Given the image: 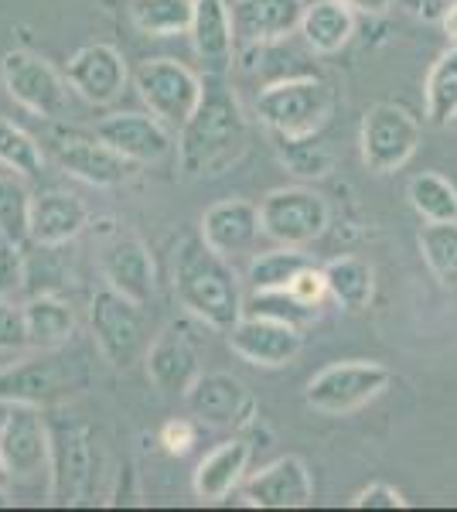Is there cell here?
<instances>
[{"instance_id":"1","label":"cell","mask_w":457,"mask_h":512,"mask_svg":"<svg viewBox=\"0 0 457 512\" xmlns=\"http://www.w3.org/2000/svg\"><path fill=\"white\" fill-rule=\"evenodd\" d=\"M249 147V123L232 89L219 79H205L198 110L185 120L178 134V164L188 178L226 175L243 161Z\"/></svg>"},{"instance_id":"2","label":"cell","mask_w":457,"mask_h":512,"mask_svg":"<svg viewBox=\"0 0 457 512\" xmlns=\"http://www.w3.org/2000/svg\"><path fill=\"white\" fill-rule=\"evenodd\" d=\"M174 294L181 308L215 332H229L246 315L239 277L222 253L198 236H185L174 250Z\"/></svg>"},{"instance_id":"3","label":"cell","mask_w":457,"mask_h":512,"mask_svg":"<svg viewBox=\"0 0 457 512\" xmlns=\"http://www.w3.org/2000/svg\"><path fill=\"white\" fill-rule=\"evenodd\" d=\"M86 362L69 359L62 349H38V355L0 369V403H24V407L52 410L69 396L86 390Z\"/></svg>"},{"instance_id":"4","label":"cell","mask_w":457,"mask_h":512,"mask_svg":"<svg viewBox=\"0 0 457 512\" xmlns=\"http://www.w3.org/2000/svg\"><path fill=\"white\" fill-rule=\"evenodd\" d=\"M48 502L52 506H79L93 492L96 478V444L93 427L76 414L48 417Z\"/></svg>"},{"instance_id":"5","label":"cell","mask_w":457,"mask_h":512,"mask_svg":"<svg viewBox=\"0 0 457 512\" xmlns=\"http://www.w3.org/2000/svg\"><path fill=\"white\" fill-rule=\"evenodd\" d=\"M335 110V93L324 79L297 76L280 79L260 89L256 96V117L280 137H311L328 123Z\"/></svg>"},{"instance_id":"6","label":"cell","mask_w":457,"mask_h":512,"mask_svg":"<svg viewBox=\"0 0 457 512\" xmlns=\"http://www.w3.org/2000/svg\"><path fill=\"white\" fill-rule=\"evenodd\" d=\"M389 386V369L372 359H348L335 362V366L321 369L318 376L307 383L304 400L311 410L328 417H345L365 407L369 400Z\"/></svg>"},{"instance_id":"7","label":"cell","mask_w":457,"mask_h":512,"mask_svg":"<svg viewBox=\"0 0 457 512\" xmlns=\"http://www.w3.org/2000/svg\"><path fill=\"white\" fill-rule=\"evenodd\" d=\"M362 161L376 175H393L420 147V123L396 103H376L362 117Z\"/></svg>"},{"instance_id":"8","label":"cell","mask_w":457,"mask_h":512,"mask_svg":"<svg viewBox=\"0 0 457 512\" xmlns=\"http://www.w3.org/2000/svg\"><path fill=\"white\" fill-rule=\"evenodd\" d=\"M137 93L147 103L154 117H161L168 127H185V120L198 110L205 93L202 76L188 69V65L174 59H147L134 72Z\"/></svg>"},{"instance_id":"9","label":"cell","mask_w":457,"mask_h":512,"mask_svg":"<svg viewBox=\"0 0 457 512\" xmlns=\"http://www.w3.org/2000/svg\"><path fill=\"white\" fill-rule=\"evenodd\" d=\"M0 79H4L7 96L28 113L41 120H55L65 113V99H69V86L65 76L41 55L28 52V48H14L0 62Z\"/></svg>"},{"instance_id":"10","label":"cell","mask_w":457,"mask_h":512,"mask_svg":"<svg viewBox=\"0 0 457 512\" xmlns=\"http://www.w3.org/2000/svg\"><path fill=\"white\" fill-rule=\"evenodd\" d=\"M89 328H93L99 355L110 366H130L144 345V304L130 301L113 287H103L89 301Z\"/></svg>"},{"instance_id":"11","label":"cell","mask_w":457,"mask_h":512,"mask_svg":"<svg viewBox=\"0 0 457 512\" xmlns=\"http://www.w3.org/2000/svg\"><path fill=\"white\" fill-rule=\"evenodd\" d=\"M263 236H270L280 246H301L314 243L328 229V202L311 192V188H273L260 202Z\"/></svg>"},{"instance_id":"12","label":"cell","mask_w":457,"mask_h":512,"mask_svg":"<svg viewBox=\"0 0 457 512\" xmlns=\"http://www.w3.org/2000/svg\"><path fill=\"white\" fill-rule=\"evenodd\" d=\"M48 417L38 407L11 403V410L0 420V465L11 482H38L48 475Z\"/></svg>"},{"instance_id":"13","label":"cell","mask_w":457,"mask_h":512,"mask_svg":"<svg viewBox=\"0 0 457 512\" xmlns=\"http://www.w3.org/2000/svg\"><path fill=\"white\" fill-rule=\"evenodd\" d=\"M55 161L65 175L86 181L96 188H116L134 175V161H127L120 151H113L106 140L96 134H79V130H58L52 137Z\"/></svg>"},{"instance_id":"14","label":"cell","mask_w":457,"mask_h":512,"mask_svg":"<svg viewBox=\"0 0 457 512\" xmlns=\"http://www.w3.org/2000/svg\"><path fill=\"white\" fill-rule=\"evenodd\" d=\"M185 403L191 417L219 431H239L256 417V396L232 373H202L185 393Z\"/></svg>"},{"instance_id":"15","label":"cell","mask_w":457,"mask_h":512,"mask_svg":"<svg viewBox=\"0 0 457 512\" xmlns=\"http://www.w3.org/2000/svg\"><path fill=\"white\" fill-rule=\"evenodd\" d=\"M229 349L246 359L249 366H263V369H277L297 359L304 345V335L297 325L267 315H243L236 325L226 332Z\"/></svg>"},{"instance_id":"16","label":"cell","mask_w":457,"mask_h":512,"mask_svg":"<svg viewBox=\"0 0 457 512\" xmlns=\"http://www.w3.org/2000/svg\"><path fill=\"white\" fill-rule=\"evenodd\" d=\"M96 137L134 164H161L174 151L168 123L154 113H110L96 123Z\"/></svg>"},{"instance_id":"17","label":"cell","mask_w":457,"mask_h":512,"mask_svg":"<svg viewBox=\"0 0 457 512\" xmlns=\"http://www.w3.org/2000/svg\"><path fill=\"white\" fill-rule=\"evenodd\" d=\"M243 499L256 509H307L314 502V478L297 454H284L246 478Z\"/></svg>"},{"instance_id":"18","label":"cell","mask_w":457,"mask_h":512,"mask_svg":"<svg viewBox=\"0 0 457 512\" xmlns=\"http://www.w3.org/2000/svg\"><path fill=\"white\" fill-rule=\"evenodd\" d=\"M127 62L113 45H86L65 65V79L93 106H110L127 89Z\"/></svg>"},{"instance_id":"19","label":"cell","mask_w":457,"mask_h":512,"mask_svg":"<svg viewBox=\"0 0 457 512\" xmlns=\"http://www.w3.org/2000/svg\"><path fill=\"white\" fill-rule=\"evenodd\" d=\"M99 274H103L106 287L120 291L123 297L137 304H151L154 297V260L151 250L144 246V239L123 233L110 239L99 253Z\"/></svg>"},{"instance_id":"20","label":"cell","mask_w":457,"mask_h":512,"mask_svg":"<svg viewBox=\"0 0 457 512\" xmlns=\"http://www.w3.org/2000/svg\"><path fill=\"white\" fill-rule=\"evenodd\" d=\"M147 376L161 393L185 396L195 379L202 376L198 366V345L185 325H168L147 349Z\"/></svg>"},{"instance_id":"21","label":"cell","mask_w":457,"mask_h":512,"mask_svg":"<svg viewBox=\"0 0 457 512\" xmlns=\"http://www.w3.org/2000/svg\"><path fill=\"white\" fill-rule=\"evenodd\" d=\"M260 233V205L246 202V198H222V202L209 205L202 216V239L226 260L253 250Z\"/></svg>"},{"instance_id":"22","label":"cell","mask_w":457,"mask_h":512,"mask_svg":"<svg viewBox=\"0 0 457 512\" xmlns=\"http://www.w3.org/2000/svg\"><path fill=\"white\" fill-rule=\"evenodd\" d=\"M304 0H236L232 28L243 45H273L294 35L304 21Z\"/></svg>"},{"instance_id":"23","label":"cell","mask_w":457,"mask_h":512,"mask_svg":"<svg viewBox=\"0 0 457 512\" xmlns=\"http://www.w3.org/2000/svg\"><path fill=\"white\" fill-rule=\"evenodd\" d=\"M89 226V209L72 192H41L31 198V243L58 250Z\"/></svg>"},{"instance_id":"24","label":"cell","mask_w":457,"mask_h":512,"mask_svg":"<svg viewBox=\"0 0 457 512\" xmlns=\"http://www.w3.org/2000/svg\"><path fill=\"white\" fill-rule=\"evenodd\" d=\"M191 48L212 76H222L236 52V28H232V7L226 0H195L188 28Z\"/></svg>"},{"instance_id":"25","label":"cell","mask_w":457,"mask_h":512,"mask_svg":"<svg viewBox=\"0 0 457 512\" xmlns=\"http://www.w3.org/2000/svg\"><path fill=\"white\" fill-rule=\"evenodd\" d=\"M249 454H253L249 451V444L239 441V437H232V441L219 444L215 451L205 454L195 468V478H191L198 499L202 502L226 499V495L243 482V472L249 468Z\"/></svg>"},{"instance_id":"26","label":"cell","mask_w":457,"mask_h":512,"mask_svg":"<svg viewBox=\"0 0 457 512\" xmlns=\"http://www.w3.org/2000/svg\"><path fill=\"white\" fill-rule=\"evenodd\" d=\"M24 318H28L31 349H65L76 335V311L52 291L31 294V301L24 304Z\"/></svg>"},{"instance_id":"27","label":"cell","mask_w":457,"mask_h":512,"mask_svg":"<svg viewBox=\"0 0 457 512\" xmlns=\"http://www.w3.org/2000/svg\"><path fill=\"white\" fill-rule=\"evenodd\" d=\"M301 35L318 55L342 52L348 45V38L355 35L352 7L342 4V0H314V4H307V11H304Z\"/></svg>"},{"instance_id":"28","label":"cell","mask_w":457,"mask_h":512,"mask_svg":"<svg viewBox=\"0 0 457 512\" xmlns=\"http://www.w3.org/2000/svg\"><path fill=\"white\" fill-rule=\"evenodd\" d=\"M324 280H328V297L345 308L348 315H359L372 304L376 294V274L359 256H338V260L324 263Z\"/></svg>"},{"instance_id":"29","label":"cell","mask_w":457,"mask_h":512,"mask_svg":"<svg viewBox=\"0 0 457 512\" xmlns=\"http://www.w3.org/2000/svg\"><path fill=\"white\" fill-rule=\"evenodd\" d=\"M195 0H130V21L140 35H188Z\"/></svg>"},{"instance_id":"30","label":"cell","mask_w":457,"mask_h":512,"mask_svg":"<svg viewBox=\"0 0 457 512\" xmlns=\"http://www.w3.org/2000/svg\"><path fill=\"white\" fill-rule=\"evenodd\" d=\"M423 106L434 127H447L457 120V45L447 48L430 69L427 86H423Z\"/></svg>"},{"instance_id":"31","label":"cell","mask_w":457,"mask_h":512,"mask_svg":"<svg viewBox=\"0 0 457 512\" xmlns=\"http://www.w3.org/2000/svg\"><path fill=\"white\" fill-rule=\"evenodd\" d=\"M304 267H311V260L304 253H297L294 246H280V250L270 253H256L249 260L246 280L253 291H287Z\"/></svg>"},{"instance_id":"32","label":"cell","mask_w":457,"mask_h":512,"mask_svg":"<svg viewBox=\"0 0 457 512\" xmlns=\"http://www.w3.org/2000/svg\"><path fill=\"white\" fill-rule=\"evenodd\" d=\"M406 198L423 222H457V188L434 171L410 178Z\"/></svg>"},{"instance_id":"33","label":"cell","mask_w":457,"mask_h":512,"mask_svg":"<svg viewBox=\"0 0 457 512\" xmlns=\"http://www.w3.org/2000/svg\"><path fill=\"white\" fill-rule=\"evenodd\" d=\"M417 246L444 287H457V222H427Z\"/></svg>"},{"instance_id":"34","label":"cell","mask_w":457,"mask_h":512,"mask_svg":"<svg viewBox=\"0 0 457 512\" xmlns=\"http://www.w3.org/2000/svg\"><path fill=\"white\" fill-rule=\"evenodd\" d=\"M0 164L21 178H38L41 168H45L41 144L7 117H0Z\"/></svg>"},{"instance_id":"35","label":"cell","mask_w":457,"mask_h":512,"mask_svg":"<svg viewBox=\"0 0 457 512\" xmlns=\"http://www.w3.org/2000/svg\"><path fill=\"white\" fill-rule=\"evenodd\" d=\"M280 164L301 181H318L331 171V151L321 144L318 134L311 137H280Z\"/></svg>"},{"instance_id":"36","label":"cell","mask_w":457,"mask_h":512,"mask_svg":"<svg viewBox=\"0 0 457 512\" xmlns=\"http://www.w3.org/2000/svg\"><path fill=\"white\" fill-rule=\"evenodd\" d=\"M31 198L14 178L0 175V239L7 243H31Z\"/></svg>"},{"instance_id":"37","label":"cell","mask_w":457,"mask_h":512,"mask_svg":"<svg viewBox=\"0 0 457 512\" xmlns=\"http://www.w3.org/2000/svg\"><path fill=\"white\" fill-rule=\"evenodd\" d=\"M249 315L280 318V321H290V325L304 328V325H311V321H318V308L304 304L301 297H294L290 291H253V297H249Z\"/></svg>"},{"instance_id":"38","label":"cell","mask_w":457,"mask_h":512,"mask_svg":"<svg viewBox=\"0 0 457 512\" xmlns=\"http://www.w3.org/2000/svg\"><path fill=\"white\" fill-rule=\"evenodd\" d=\"M28 318H24V304H14L11 297H0V352H18L28 349Z\"/></svg>"},{"instance_id":"39","label":"cell","mask_w":457,"mask_h":512,"mask_svg":"<svg viewBox=\"0 0 457 512\" xmlns=\"http://www.w3.org/2000/svg\"><path fill=\"white\" fill-rule=\"evenodd\" d=\"M24 284H28V260L21 246L0 239V297H11Z\"/></svg>"},{"instance_id":"40","label":"cell","mask_w":457,"mask_h":512,"mask_svg":"<svg viewBox=\"0 0 457 512\" xmlns=\"http://www.w3.org/2000/svg\"><path fill=\"white\" fill-rule=\"evenodd\" d=\"M287 291L294 297H301L304 304H311V308H321V301L328 297V280H324V270L304 267L301 274L294 277V284H290Z\"/></svg>"},{"instance_id":"41","label":"cell","mask_w":457,"mask_h":512,"mask_svg":"<svg viewBox=\"0 0 457 512\" xmlns=\"http://www.w3.org/2000/svg\"><path fill=\"white\" fill-rule=\"evenodd\" d=\"M355 509H406V499L400 489L386 482H372L369 489H362L352 502Z\"/></svg>"},{"instance_id":"42","label":"cell","mask_w":457,"mask_h":512,"mask_svg":"<svg viewBox=\"0 0 457 512\" xmlns=\"http://www.w3.org/2000/svg\"><path fill=\"white\" fill-rule=\"evenodd\" d=\"M195 434H198L195 424L185 417H178V420H168V424L161 427V444L168 454H188L191 444H195Z\"/></svg>"},{"instance_id":"43","label":"cell","mask_w":457,"mask_h":512,"mask_svg":"<svg viewBox=\"0 0 457 512\" xmlns=\"http://www.w3.org/2000/svg\"><path fill=\"white\" fill-rule=\"evenodd\" d=\"M396 4H400L403 11H410L413 18L440 24V18H444V11H447V4H451V0H396Z\"/></svg>"},{"instance_id":"44","label":"cell","mask_w":457,"mask_h":512,"mask_svg":"<svg viewBox=\"0 0 457 512\" xmlns=\"http://www.w3.org/2000/svg\"><path fill=\"white\" fill-rule=\"evenodd\" d=\"M342 4H348L352 11H362V14H386L396 0H342Z\"/></svg>"},{"instance_id":"45","label":"cell","mask_w":457,"mask_h":512,"mask_svg":"<svg viewBox=\"0 0 457 512\" xmlns=\"http://www.w3.org/2000/svg\"><path fill=\"white\" fill-rule=\"evenodd\" d=\"M440 28H444V35L451 38V45H457V0L447 4L444 18H440Z\"/></svg>"},{"instance_id":"46","label":"cell","mask_w":457,"mask_h":512,"mask_svg":"<svg viewBox=\"0 0 457 512\" xmlns=\"http://www.w3.org/2000/svg\"><path fill=\"white\" fill-rule=\"evenodd\" d=\"M7 506H11V499H7V489L0 485V509H7Z\"/></svg>"},{"instance_id":"47","label":"cell","mask_w":457,"mask_h":512,"mask_svg":"<svg viewBox=\"0 0 457 512\" xmlns=\"http://www.w3.org/2000/svg\"><path fill=\"white\" fill-rule=\"evenodd\" d=\"M7 482H11V478H7V472H4V465H0V485H4V489H7Z\"/></svg>"}]
</instances>
